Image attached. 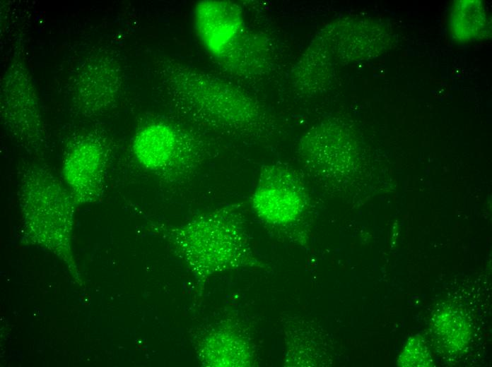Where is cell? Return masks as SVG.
Wrapping results in <instances>:
<instances>
[{"label": "cell", "mask_w": 492, "mask_h": 367, "mask_svg": "<svg viewBox=\"0 0 492 367\" xmlns=\"http://www.w3.org/2000/svg\"><path fill=\"white\" fill-rule=\"evenodd\" d=\"M235 234L220 215L213 214L181 227L175 234V241L178 251L192 265L215 270L236 252Z\"/></svg>", "instance_id": "obj_1"}, {"label": "cell", "mask_w": 492, "mask_h": 367, "mask_svg": "<svg viewBox=\"0 0 492 367\" xmlns=\"http://www.w3.org/2000/svg\"><path fill=\"white\" fill-rule=\"evenodd\" d=\"M486 26L485 9L480 1L464 0L454 4L451 33L456 40L469 42L483 38Z\"/></svg>", "instance_id": "obj_5"}, {"label": "cell", "mask_w": 492, "mask_h": 367, "mask_svg": "<svg viewBox=\"0 0 492 367\" xmlns=\"http://www.w3.org/2000/svg\"><path fill=\"white\" fill-rule=\"evenodd\" d=\"M239 9L231 3L202 1L194 11L197 35L208 52L221 56L238 35L242 25Z\"/></svg>", "instance_id": "obj_4"}, {"label": "cell", "mask_w": 492, "mask_h": 367, "mask_svg": "<svg viewBox=\"0 0 492 367\" xmlns=\"http://www.w3.org/2000/svg\"><path fill=\"white\" fill-rule=\"evenodd\" d=\"M106 174L104 149L93 138L76 142L64 158L62 176L75 202H90L101 196Z\"/></svg>", "instance_id": "obj_2"}, {"label": "cell", "mask_w": 492, "mask_h": 367, "mask_svg": "<svg viewBox=\"0 0 492 367\" xmlns=\"http://www.w3.org/2000/svg\"><path fill=\"white\" fill-rule=\"evenodd\" d=\"M134 155L145 169L168 178L188 174L182 160V138L171 126L153 124L141 129L132 144Z\"/></svg>", "instance_id": "obj_3"}]
</instances>
